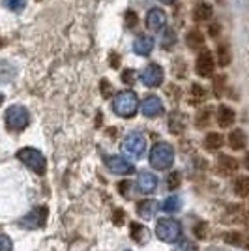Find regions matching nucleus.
<instances>
[{
  "instance_id": "79ce46f5",
  "label": "nucleus",
  "mask_w": 249,
  "mask_h": 251,
  "mask_svg": "<svg viewBox=\"0 0 249 251\" xmlns=\"http://www.w3.org/2000/svg\"><path fill=\"white\" fill-rule=\"evenodd\" d=\"M218 32H219V25H212L210 26V34L212 36H218Z\"/></svg>"
},
{
  "instance_id": "cd10ccee",
  "label": "nucleus",
  "mask_w": 249,
  "mask_h": 251,
  "mask_svg": "<svg viewBox=\"0 0 249 251\" xmlns=\"http://www.w3.org/2000/svg\"><path fill=\"white\" fill-rule=\"evenodd\" d=\"M223 240L227 242L228 246H242L244 244V236L240 234L238 230H230V232L223 234Z\"/></svg>"
},
{
  "instance_id": "f257e3e1",
  "label": "nucleus",
  "mask_w": 249,
  "mask_h": 251,
  "mask_svg": "<svg viewBox=\"0 0 249 251\" xmlns=\"http://www.w3.org/2000/svg\"><path fill=\"white\" fill-rule=\"evenodd\" d=\"M139 98H137L135 92L131 90H124V92H118L113 100V111L114 115L122 116V118H131V116L137 115L139 111Z\"/></svg>"
},
{
  "instance_id": "f704fd0d",
  "label": "nucleus",
  "mask_w": 249,
  "mask_h": 251,
  "mask_svg": "<svg viewBox=\"0 0 249 251\" xmlns=\"http://www.w3.org/2000/svg\"><path fill=\"white\" fill-rule=\"evenodd\" d=\"M100 86H101V94H103V98H111V96H113V86H111V83H109L107 79H103Z\"/></svg>"
},
{
  "instance_id": "4468645a",
  "label": "nucleus",
  "mask_w": 249,
  "mask_h": 251,
  "mask_svg": "<svg viewBox=\"0 0 249 251\" xmlns=\"http://www.w3.org/2000/svg\"><path fill=\"white\" fill-rule=\"evenodd\" d=\"M133 51L139 56H148L150 52L154 51V38L148 36V34H143L139 36L135 42H133Z\"/></svg>"
},
{
  "instance_id": "9b49d317",
  "label": "nucleus",
  "mask_w": 249,
  "mask_h": 251,
  "mask_svg": "<svg viewBox=\"0 0 249 251\" xmlns=\"http://www.w3.org/2000/svg\"><path fill=\"white\" fill-rule=\"evenodd\" d=\"M146 28H150V30H161L163 26L167 25V13L161 8H152V10H148L146 13Z\"/></svg>"
},
{
  "instance_id": "ea45409f",
  "label": "nucleus",
  "mask_w": 249,
  "mask_h": 251,
  "mask_svg": "<svg viewBox=\"0 0 249 251\" xmlns=\"http://www.w3.org/2000/svg\"><path fill=\"white\" fill-rule=\"evenodd\" d=\"M129 186H131L129 182H120V184H118V191H120L122 195H125V193H127V189H129Z\"/></svg>"
},
{
  "instance_id": "f8f14e48",
  "label": "nucleus",
  "mask_w": 249,
  "mask_h": 251,
  "mask_svg": "<svg viewBox=\"0 0 249 251\" xmlns=\"http://www.w3.org/2000/svg\"><path fill=\"white\" fill-rule=\"evenodd\" d=\"M137 186H139V191L141 193H154L157 189V178L154 173L150 171H141L139 176H137Z\"/></svg>"
},
{
  "instance_id": "6e6552de",
  "label": "nucleus",
  "mask_w": 249,
  "mask_h": 251,
  "mask_svg": "<svg viewBox=\"0 0 249 251\" xmlns=\"http://www.w3.org/2000/svg\"><path fill=\"white\" fill-rule=\"evenodd\" d=\"M214 70H216V60H214V54L210 51H202L197 56V62H195V72H197L199 77H212L214 75Z\"/></svg>"
},
{
  "instance_id": "a878e982",
  "label": "nucleus",
  "mask_w": 249,
  "mask_h": 251,
  "mask_svg": "<svg viewBox=\"0 0 249 251\" xmlns=\"http://www.w3.org/2000/svg\"><path fill=\"white\" fill-rule=\"evenodd\" d=\"M234 193L238 197H248L249 195V176H238L234 182Z\"/></svg>"
},
{
  "instance_id": "473e14b6",
  "label": "nucleus",
  "mask_w": 249,
  "mask_h": 251,
  "mask_svg": "<svg viewBox=\"0 0 249 251\" xmlns=\"http://www.w3.org/2000/svg\"><path fill=\"white\" fill-rule=\"evenodd\" d=\"M135 72L133 70H124L122 72V81H124L125 84H133L135 83Z\"/></svg>"
},
{
  "instance_id": "dca6fc26",
  "label": "nucleus",
  "mask_w": 249,
  "mask_h": 251,
  "mask_svg": "<svg viewBox=\"0 0 249 251\" xmlns=\"http://www.w3.org/2000/svg\"><path fill=\"white\" fill-rule=\"evenodd\" d=\"M129 236L133 238V242H137L139 246H145L146 242L150 240V232L146 229L145 225H141V223H131V232H129Z\"/></svg>"
},
{
  "instance_id": "37998d69",
  "label": "nucleus",
  "mask_w": 249,
  "mask_h": 251,
  "mask_svg": "<svg viewBox=\"0 0 249 251\" xmlns=\"http://www.w3.org/2000/svg\"><path fill=\"white\" fill-rule=\"evenodd\" d=\"M159 2H163V4H173L174 0H159Z\"/></svg>"
},
{
  "instance_id": "e433bc0d",
  "label": "nucleus",
  "mask_w": 249,
  "mask_h": 251,
  "mask_svg": "<svg viewBox=\"0 0 249 251\" xmlns=\"http://www.w3.org/2000/svg\"><path fill=\"white\" fill-rule=\"evenodd\" d=\"M174 251H199V250H197V246H195V244L184 240L180 246H176V250H174Z\"/></svg>"
},
{
  "instance_id": "c03bdc74",
  "label": "nucleus",
  "mask_w": 249,
  "mask_h": 251,
  "mask_svg": "<svg viewBox=\"0 0 249 251\" xmlns=\"http://www.w3.org/2000/svg\"><path fill=\"white\" fill-rule=\"evenodd\" d=\"M4 103V94H0V105Z\"/></svg>"
},
{
  "instance_id": "4be33fe9",
  "label": "nucleus",
  "mask_w": 249,
  "mask_h": 251,
  "mask_svg": "<svg viewBox=\"0 0 249 251\" xmlns=\"http://www.w3.org/2000/svg\"><path fill=\"white\" fill-rule=\"evenodd\" d=\"M193 17H195L197 21H208V19L212 17V6H210L208 2L197 4L195 10H193Z\"/></svg>"
},
{
  "instance_id": "a18cd8bd",
  "label": "nucleus",
  "mask_w": 249,
  "mask_h": 251,
  "mask_svg": "<svg viewBox=\"0 0 249 251\" xmlns=\"http://www.w3.org/2000/svg\"><path fill=\"white\" fill-rule=\"evenodd\" d=\"M246 165H248V167H249V156H248V161H246Z\"/></svg>"
},
{
  "instance_id": "4c0bfd02",
  "label": "nucleus",
  "mask_w": 249,
  "mask_h": 251,
  "mask_svg": "<svg viewBox=\"0 0 249 251\" xmlns=\"http://www.w3.org/2000/svg\"><path fill=\"white\" fill-rule=\"evenodd\" d=\"M173 43H174V34H173V32L169 30V32H167L165 38L161 40V45H163L165 49H171V47H173Z\"/></svg>"
},
{
  "instance_id": "9d476101",
  "label": "nucleus",
  "mask_w": 249,
  "mask_h": 251,
  "mask_svg": "<svg viewBox=\"0 0 249 251\" xmlns=\"http://www.w3.org/2000/svg\"><path fill=\"white\" fill-rule=\"evenodd\" d=\"M105 163H107V169L114 175H129V173L135 171L133 165L122 156H109L105 159Z\"/></svg>"
},
{
  "instance_id": "b1692460",
  "label": "nucleus",
  "mask_w": 249,
  "mask_h": 251,
  "mask_svg": "<svg viewBox=\"0 0 249 251\" xmlns=\"http://www.w3.org/2000/svg\"><path fill=\"white\" fill-rule=\"evenodd\" d=\"M232 60V52H230V47H228L227 43H221L218 47V64L219 66H228Z\"/></svg>"
},
{
  "instance_id": "2eb2a0df",
  "label": "nucleus",
  "mask_w": 249,
  "mask_h": 251,
  "mask_svg": "<svg viewBox=\"0 0 249 251\" xmlns=\"http://www.w3.org/2000/svg\"><path fill=\"white\" fill-rule=\"evenodd\" d=\"M218 124L221 127H230V126L234 124V120H236V113H234V109H230L228 105H219L218 109Z\"/></svg>"
},
{
  "instance_id": "f3484780",
  "label": "nucleus",
  "mask_w": 249,
  "mask_h": 251,
  "mask_svg": "<svg viewBox=\"0 0 249 251\" xmlns=\"http://www.w3.org/2000/svg\"><path fill=\"white\" fill-rule=\"evenodd\" d=\"M218 169L223 173V175H232L234 171H238V161L232 156H225L221 154L218 157Z\"/></svg>"
},
{
  "instance_id": "20e7f679",
  "label": "nucleus",
  "mask_w": 249,
  "mask_h": 251,
  "mask_svg": "<svg viewBox=\"0 0 249 251\" xmlns=\"http://www.w3.org/2000/svg\"><path fill=\"white\" fill-rule=\"evenodd\" d=\"M4 120H6V126L10 131H23L30 124V115L23 105H11L6 111Z\"/></svg>"
},
{
  "instance_id": "2f4dec72",
  "label": "nucleus",
  "mask_w": 249,
  "mask_h": 251,
  "mask_svg": "<svg viewBox=\"0 0 249 251\" xmlns=\"http://www.w3.org/2000/svg\"><path fill=\"white\" fill-rule=\"evenodd\" d=\"M180 182H182V175L178 173V171H173V173H169V176H167V188L169 189H176L180 186Z\"/></svg>"
},
{
  "instance_id": "c756f323",
  "label": "nucleus",
  "mask_w": 249,
  "mask_h": 251,
  "mask_svg": "<svg viewBox=\"0 0 249 251\" xmlns=\"http://www.w3.org/2000/svg\"><path fill=\"white\" fill-rule=\"evenodd\" d=\"M4 6L13 13H21L26 6V0H4Z\"/></svg>"
},
{
  "instance_id": "a211bd4d",
  "label": "nucleus",
  "mask_w": 249,
  "mask_h": 251,
  "mask_svg": "<svg viewBox=\"0 0 249 251\" xmlns=\"http://www.w3.org/2000/svg\"><path fill=\"white\" fill-rule=\"evenodd\" d=\"M186 129V120H184V115L180 113H173L169 116V131L173 135H182Z\"/></svg>"
},
{
  "instance_id": "412c9836",
  "label": "nucleus",
  "mask_w": 249,
  "mask_h": 251,
  "mask_svg": "<svg viewBox=\"0 0 249 251\" xmlns=\"http://www.w3.org/2000/svg\"><path fill=\"white\" fill-rule=\"evenodd\" d=\"M186 43L189 49H199V47L204 45V34H202L200 30H197V28H193V30L187 32Z\"/></svg>"
},
{
  "instance_id": "7ed1b4c3",
  "label": "nucleus",
  "mask_w": 249,
  "mask_h": 251,
  "mask_svg": "<svg viewBox=\"0 0 249 251\" xmlns=\"http://www.w3.org/2000/svg\"><path fill=\"white\" fill-rule=\"evenodd\" d=\"M156 234L161 242L174 244L182 238V225H180V221L173 220V218H163V220L157 221Z\"/></svg>"
},
{
  "instance_id": "5701e85b",
  "label": "nucleus",
  "mask_w": 249,
  "mask_h": 251,
  "mask_svg": "<svg viewBox=\"0 0 249 251\" xmlns=\"http://www.w3.org/2000/svg\"><path fill=\"white\" fill-rule=\"evenodd\" d=\"M223 147V135L221 133H208L204 137V148L206 150H219Z\"/></svg>"
},
{
  "instance_id": "aec40b11",
  "label": "nucleus",
  "mask_w": 249,
  "mask_h": 251,
  "mask_svg": "<svg viewBox=\"0 0 249 251\" xmlns=\"http://www.w3.org/2000/svg\"><path fill=\"white\" fill-rule=\"evenodd\" d=\"M246 143H248V137H246V133L242 129H234L228 135V147L232 148V150H244Z\"/></svg>"
},
{
  "instance_id": "bb28decb",
  "label": "nucleus",
  "mask_w": 249,
  "mask_h": 251,
  "mask_svg": "<svg viewBox=\"0 0 249 251\" xmlns=\"http://www.w3.org/2000/svg\"><path fill=\"white\" fill-rule=\"evenodd\" d=\"M210 118H212V109H202V111H199L197 118H195V124H197L199 129L206 127V126L210 124Z\"/></svg>"
},
{
  "instance_id": "a19ab883",
  "label": "nucleus",
  "mask_w": 249,
  "mask_h": 251,
  "mask_svg": "<svg viewBox=\"0 0 249 251\" xmlns=\"http://www.w3.org/2000/svg\"><path fill=\"white\" fill-rule=\"evenodd\" d=\"M111 66H113V68H118V66H120V56H116V54H111Z\"/></svg>"
},
{
  "instance_id": "c9c22d12",
  "label": "nucleus",
  "mask_w": 249,
  "mask_h": 251,
  "mask_svg": "<svg viewBox=\"0 0 249 251\" xmlns=\"http://www.w3.org/2000/svg\"><path fill=\"white\" fill-rule=\"evenodd\" d=\"M137 25V13L135 11H127L125 13V28H131Z\"/></svg>"
},
{
  "instance_id": "393cba45",
  "label": "nucleus",
  "mask_w": 249,
  "mask_h": 251,
  "mask_svg": "<svg viewBox=\"0 0 249 251\" xmlns=\"http://www.w3.org/2000/svg\"><path fill=\"white\" fill-rule=\"evenodd\" d=\"M180 206H182V201H180V197H176V195H171V197H167V199L163 201L161 210H163V212H167V214H173V212H178V210H180Z\"/></svg>"
},
{
  "instance_id": "f03ea898",
  "label": "nucleus",
  "mask_w": 249,
  "mask_h": 251,
  "mask_svg": "<svg viewBox=\"0 0 249 251\" xmlns=\"http://www.w3.org/2000/svg\"><path fill=\"white\" fill-rule=\"evenodd\" d=\"M174 163V148L169 143H156L150 150V165L157 171H165Z\"/></svg>"
},
{
  "instance_id": "c85d7f7f",
  "label": "nucleus",
  "mask_w": 249,
  "mask_h": 251,
  "mask_svg": "<svg viewBox=\"0 0 249 251\" xmlns=\"http://www.w3.org/2000/svg\"><path fill=\"white\" fill-rule=\"evenodd\" d=\"M204 98H206V90L200 84H191V103L204 101Z\"/></svg>"
},
{
  "instance_id": "7c9ffc66",
  "label": "nucleus",
  "mask_w": 249,
  "mask_h": 251,
  "mask_svg": "<svg viewBox=\"0 0 249 251\" xmlns=\"http://www.w3.org/2000/svg\"><path fill=\"white\" fill-rule=\"evenodd\" d=\"M193 234L197 236L199 240H204V238H208V223H206V221H199L197 225L193 227Z\"/></svg>"
},
{
  "instance_id": "39448f33",
  "label": "nucleus",
  "mask_w": 249,
  "mask_h": 251,
  "mask_svg": "<svg viewBox=\"0 0 249 251\" xmlns=\"http://www.w3.org/2000/svg\"><path fill=\"white\" fill-rule=\"evenodd\" d=\"M17 159L21 163H25L30 171H34L36 175H43L45 173V157H43V154L38 148H32V147L21 148L17 152Z\"/></svg>"
},
{
  "instance_id": "1a4fd4ad",
  "label": "nucleus",
  "mask_w": 249,
  "mask_h": 251,
  "mask_svg": "<svg viewBox=\"0 0 249 251\" xmlns=\"http://www.w3.org/2000/svg\"><path fill=\"white\" fill-rule=\"evenodd\" d=\"M141 111L146 118H156L163 113V101L157 98V96H146L141 103Z\"/></svg>"
},
{
  "instance_id": "72a5a7b5",
  "label": "nucleus",
  "mask_w": 249,
  "mask_h": 251,
  "mask_svg": "<svg viewBox=\"0 0 249 251\" xmlns=\"http://www.w3.org/2000/svg\"><path fill=\"white\" fill-rule=\"evenodd\" d=\"M11 248H13V246H11V240L6 234L0 232V251H11Z\"/></svg>"
},
{
  "instance_id": "49530a36",
  "label": "nucleus",
  "mask_w": 249,
  "mask_h": 251,
  "mask_svg": "<svg viewBox=\"0 0 249 251\" xmlns=\"http://www.w3.org/2000/svg\"><path fill=\"white\" fill-rule=\"evenodd\" d=\"M248 229H249V221H248Z\"/></svg>"
},
{
  "instance_id": "0eeeda50",
  "label": "nucleus",
  "mask_w": 249,
  "mask_h": 251,
  "mask_svg": "<svg viewBox=\"0 0 249 251\" xmlns=\"http://www.w3.org/2000/svg\"><path fill=\"white\" fill-rule=\"evenodd\" d=\"M122 148L127 156L131 157H141L145 154V148H146V139L141 133H129V135L124 139L122 143Z\"/></svg>"
},
{
  "instance_id": "58836bf2",
  "label": "nucleus",
  "mask_w": 249,
  "mask_h": 251,
  "mask_svg": "<svg viewBox=\"0 0 249 251\" xmlns=\"http://www.w3.org/2000/svg\"><path fill=\"white\" fill-rule=\"evenodd\" d=\"M114 225H122L124 223V210H114Z\"/></svg>"
},
{
  "instance_id": "ddd939ff",
  "label": "nucleus",
  "mask_w": 249,
  "mask_h": 251,
  "mask_svg": "<svg viewBox=\"0 0 249 251\" xmlns=\"http://www.w3.org/2000/svg\"><path fill=\"white\" fill-rule=\"evenodd\" d=\"M45 214H47V208H36L28 212L25 218H23L19 223L26 229H38L45 223Z\"/></svg>"
},
{
  "instance_id": "6ab92c4d",
  "label": "nucleus",
  "mask_w": 249,
  "mask_h": 251,
  "mask_svg": "<svg viewBox=\"0 0 249 251\" xmlns=\"http://www.w3.org/2000/svg\"><path fill=\"white\" fill-rule=\"evenodd\" d=\"M156 210H157V202L152 199H145L137 204V214L141 218H145V220H150L156 214Z\"/></svg>"
},
{
  "instance_id": "423d86ee",
  "label": "nucleus",
  "mask_w": 249,
  "mask_h": 251,
  "mask_svg": "<svg viewBox=\"0 0 249 251\" xmlns=\"http://www.w3.org/2000/svg\"><path fill=\"white\" fill-rule=\"evenodd\" d=\"M163 77H165V72H163V68L159 66V64H148L145 70L141 72V81L145 86L148 88H156L159 84L163 83Z\"/></svg>"
}]
</instances>
